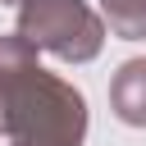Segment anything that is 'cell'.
Wrapping results in <instances>:
<instances>
[{"instance_id":"1","label":"cell","mask_w":146,"mask_h":146,"mask_svg":"<svg viewBox=\"0 0 146 146\" xmlns=\"http://www.w3.org/2000/svg\"><path fill=\"white\" fill-rule=\"evenodd\" d=\"M87 132L82 96L41 73L23 36L0 41V146H78Z\"/></svg>"},{"instance_id":"2","label":"cell","mask_w":146,"mask_h":146,"mask_svg":"<svg viewBox=\"0 0 146 146\" xmlns=\"http://www.w3.org/2000/svg\"><path fill=\"white\" fill-rule=\"evenodd\" d=\"M18 36L59 59H91L105 41V23L82 0H23Z\"/></svg>"},{"instance_id":"3","label":"cell","mask_w":146,"mask_h":146,"mask_svg":"<svg viewBox=\"0 0 146 146\" xmlns=\"http://www.w3.org/2000/svg\"><path fill=\"white\" fill-rule=\"evenodd\" d=\"M110 105L123 123L146 128V59H128L110 82Z\"/></svg>"},{"instance_id":"4","label":"cell","mask_w":146,"mask_h":146,"mask_svg":"<svg viewBox=\"0 0 146 146\" xmlns=\"http://www.w3.org/2000/svg\"><path fill=\"white\" fill-rule=\"evenodd\" d=\"M105 23L123 36V41H137L146 36V0H105Z\"/></svg>"},{"instance_id":"5","label":"cell","mask_w":146,"mask_h":146,"mask_svg":"<svg viewBox=\"0 0 146 146\" xmlns=\"http://www.w3.org/2000/svg\"><path fill=\"white\" fill-rule=\"evenodd\" d=\"M9 5H23V0H9Z\"/></svg>"}]
</instances>
